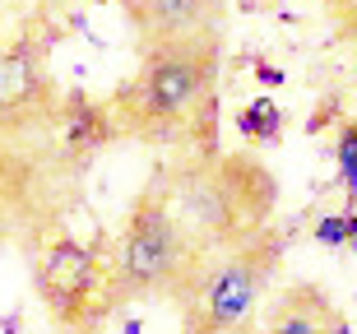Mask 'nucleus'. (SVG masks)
<instances>
[{
  "label": "nucleus",
  "instance_id": "nucleus-1",
  "mask_svg": "<svg viewBox=\"0 0 357 334\" xmlns=\"http://www.w3.org/2000/svg\"><path fill=\"white\" fill-rule=\"evenodd\" d=\"M218 70H223V38L144 52L135 79H126L107 98L116 116V135H130L153 149L199 153V158L223 153L218 149Z\"/></svg>",
  "mask_w": 357,
  "mask_h": 334
},
{
  "label": "nucleus",
  "instance_id": "nucleus-2",
  "mask_svg": "<svg viewBox=\"0 0 357 334\" xmlns=\"http://www.w3.org/2000/svg\"><path fill=\"white\" fill-rule=\"evenodd\" d=\"M158 181L172 200V214L209 260L274 227V172L251 153H181L167 172H158Z\"/></svg>",
  "mask_w": 357,
  "mask_h": 334
},
{
  "label": "nucleus",
  "instance_id": "nucleus-3",
  "mask_svg": "<svg viewBox=\"0 0 357 334\" xmlns=\"http://www.w3.org/2000/svg\"><path fill=\"white\" fill-rule=\"evenodd\" d=\"M209 269V255L172 214V200L153 176L135 195L126 227L112 246V311L126 302H176L199 283Z\"/></svg>",
  "mask_w": 357,
  "mask_h": 334
},
{
  "label": "nucleus",
  "instance_id": "nucleus-4",
  "mask_svg": "<svg viewBox=\"0 0 357 334\" xmlns=\"http://www.w3.org/2000/svg\"><path fill=\"white\" fill-rule=\"evenodd\" d=\"M283 260L278 227L241 241L237 251L213 255L199 283L181 297V334H260V307Z\"/></svg>",
  "mask_w": 357,
  "mask_h": 334
},
{
  "label": "nucleus",
  "instance_id": "nucleus-5",
  "mask_svg": "<svg viewBox=\"0 0 357 334\" xmlns=\"http://www.w3.org/2000/svg\"><path fill=\"white\" fill-rule=\"evenodd\" d=\"M33 288L61 330L89 334L112 316V260H102L98 241L52 237L33 260Z\"/></svg>",
  "mask_w": 357,
  "mask_h": 334
},
{
  "label": "nucleus",
  "instance_id": "nucleus-6",
  "mask_svg": "<svg viewBox=\"0 0 357 334\" xmlns=\"http://www.w3.org/2000/svg\"><path fill=\"white\" fill-rule=\"evenodd\" d=\"M61 98L66 93L56 89L47 47L38 38H14L0 47V139H28L56 126Z\"/></svg>",
  "mask_w": 357,
  "mask_h": 334
},
{
  "label": "nucleus",
  "instance_id": "nucleus-7",
  "mask_svg": "<svg viewBox=\"0 0 357 334\" xmlns=\"http://www.w3.org/2000/svg\"><path fill=\"white\" fill-rule=\"evenodd\" d=\"M126 24L135 28L139 56L158 47H181V42L223 38V0H121Z\"/></svg>",
  "mask_w": 357,
  "mask_h": 334
},
{
  "label": "nucleus",
  "instance_id": "nucleus-8",
  "mask_svg": "<svg viewBox=\"0 0 357 334\" xmlns=\"http://www.w3.org/2000/svg\"><path fill=\"white\" fill-rule=\"evenodd\" d=\"M260 334H348V316L330 302L320 283L297 279L269 297Z\"/></svg>",
  "mask_w": 357,
  "mask_h": 334
},
{
  "label": "nucleus",
  "instance_id": "nucleus-9",
  "mask_svg": "<svg viewBox=\"0 0 357 334\" xmlns=\"http://www.w3.org/2000/svg\"><path fill=\"white\" fill-rule=\"evenodd\" d=\"M56 130H61V144L75 162L93 158L98 149H107L116 139V116L107 103L89 93H66L61 98V116H56Z\"/></svg>",
  "mask_w": 357,
  "mask_h": 334
},
{
  "label": "nucleus",
  "instance_id": "nucleus-10",
  "mask_svg": "<svg viewBox=\"0 0 357 334\" xmlns=\"http://www.w3.org/2000/svg\"><path fill=\"white\" fill-rule=\"evenodd\" d=\"M237 130L246 144H260V149H274L288 130V112L278 107L274 98H251L246 107L237 112Z\"/></svg>",
  "mask_w": 357,
  "mask_h": 334
},
{
  "label": "nucleus",
  "instance_id": "nucleus-11",
  "mask_svg": "<svg viewBox=\"0 0 357 334\" xmlns=\"http://www.w3.org/2000/svg\"><path fill=\"white\" fill-rule=\"evenodd\" d=\"M334 162H339V186H344V214H357V121L339 126Z\"/></svg>",
  "mask_w": 357,
  "mask_h": 334
},
{
  "label": "nucleus",
  "instance_id": "nucleus-12",
  "mask_svg": "<svg viewBox=\"0 0 357 334\" xmlns=\"http://www.w3.org/2000/svg\"><path fill=\"white\" fill-rule=\"evenodd\" d=\"M316 241L320 246H334V251L348 246V214H325L316 223Z\"/></svg>",
  "mask_w": 357,
  "mask_h": 334
},
{
  "label": "nucleus",
  "instance_id": "nucleus-13",
  "mask_svg": "<svg viewBox=\"0 0 357 334\" xmlns=\"http://www.w3.org/2000/svg\"><path fill=\"white\" fill-rule=\"evenodd\" d=\"M255 79L269 84V89H278V84H283V70H278V66H265V61H260V66H255Z\"/></svg>",
  "mask_w": 357,
  "mask_h": 334
},
{
  "label": "nucleus",
  "instance_id": "nucleus-14",
  "mask_svg": "<svg viewBox=\"0 0 357 334\" xmlns=\"http://www.w3.org/2000/svg\"><path fill=\"white\" fill-rule=\"evenodd\" d=\"M348 251L357 255V214H348Z\"/></svg>",
  "mask_w": 357,
  "mask_h": 334
},
{
  "label": "nucleus",
  "instance_id": "nucleus-15",
  "mask_svg": "<svg viewBox=\"0 0 357 334\" xmlns=\"http://www.w3.org/2000/svg\"><path fill=\"white\" fill-rule=\"evenodd\" d=\"M126 334H144V330H139V321H130V325H126Z\"/></svg>",
  "mask_w": 357,
  "mask_h": 334
}]
</instances>
